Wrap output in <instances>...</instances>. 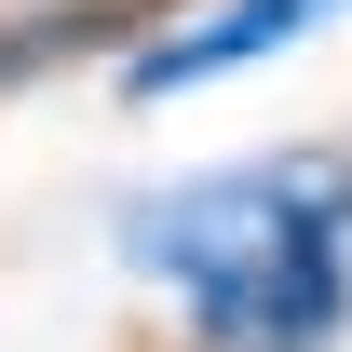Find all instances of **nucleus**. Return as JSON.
Instances as JSON below:
<instances>
[{
    "instance_id": "obj_1",
    "label": "nucleus",
    "mask_w": 352,
    "mask_h": 352,
    "mask_svg": "<svg viewBox=\"0 0 352 352\" xmlns=\"http://www.w3.org/2000/svg\"><path fill=\"white\" fill-rule=\"evenodd\" d=\"M122 271L163 285L190 352L352 339V149H258L122 204Z\"/></svg>"
},
{
    "instance_id": "obj_2",
    "label": "nucleus",
    "mask_w": 352,
    "mask_h": 352,
    "mask_svg": "<svg viewBox=\"0 0 352 352\" xmlns=\"http://www.w3.org/2000/svg\"><path fill=\"white\" fill-rule=\"evenodd\" d=\"M325 14H352V0H190L176 28H149V41L122 54V95H135V109H163V95L244 82V68H271L285 41H311Z\"/></svg>"
}]
</instances>
